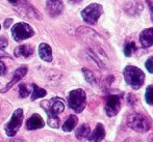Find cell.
Masks as SVG:
<instances>
[{
    "label": "cell",
    "mask_w": 153,
    "mask_h": 142,
    "mask_svg": "<svg viewBox=\"0 0 153 142\" xmlns=\"http://www.w3.org/2000/svg\"><path fill=\"white\" fill-rule=\"evenodd\" d=\"M12 23H13V19H12V18H7V19H5V21H4V24H3L4 28L7 29L8 27H10V25H12Z\"/></svg>",
    "instance_id": "obj_29"
},
{
    "label": "cell",
    "mask_w": 153,
    "mask_h": 142,
    "mask_svg": "<svg viewBox=\"0 0 153 142\" xmlns=\"http://www.w3.org/2000/svg\"><path fill=\"white\" fill-rule=\"evenodd\" d=\"M31 86H32V89H33V91H32V93H31V98H30L31 101L43 98V96H45L47 94V91L44 89V88L39 87L36 84H31Z\"/></svg>",
    "instance_id": "obj_20"
},
{
    "label": "cell",
    "mask_w": 153,
    "mask_h": 142,
    "mask_svg": "<svg viewBox=\"0 0 153 142\" xmlns=\"http://www.w3.org/2000/svg\"><path fill=\"white\" fill-rule=\"evenodd\" d=\"M140 42L144 48H149L153 46V27L146 28L140 34Z\"/></svg>",
    "instance_id": "obj_14"
},
{
    "label": "cell",
    "mask_w": 153,
    "mask_h": 142,
    "mask_svg": "<svg viewBox=\"0 0 153 142\" xmlns=\"http://www.w3.org/2000/svg\"><path fill=\"white\" fill-rule=\"evenodd\" d=\"M145 99L147 104L153 105V85H149L146 89V94H145Z\"/></svg>",
    "instance_id": "obj_24"
},
{
    "label": "cell",
    "mask_w": 153,
    "mask_h": 142,
    "mask_svg": "<svg viewBox=\"0 0 153 142\" xmlns=\"http://www.w3.org/2000/svg\"><path fill=\"white\" fill-rule=\"evenodd\" d=\"M127 126L137 133H146L151 128V121L144 114L133 112L127 117Z\"/></svg>",
    "instance_id": "obj_3"
},
{
    "label": "cell",
    "mask_w": 153,
    "mask_h": 142,
    "mask_svg": "<svg viewBox=\"0 0 153 142\" xmlns=\"http://www.w3.org/2000/svg\"><path fill=\"white\" fill-rule=\"evenodd\" d=\"M90 134H91V128H90V126L87 124H81V126L78 127V128L76 129V131H75V136H76V138L79 139V140L88 138V137L90 136Z\"/></svg>",
    "instance_id": "obj_19"
},
{
    "label": "cell",
    "mask_w": 153,
    "mask_h": 142,
    "mask_svg": "<svg viewBox=\"0 0 153 142\" xmlns=\"http://www.w3.org/2000/svg\"><path fill=\"white\" fill-rule=\"evenodd\" d=\"M68 105L74 112L80 113L85 109V104H87V94L85 90L81 88L71 90L68 94Z\"/></svg>",
    "instance_id": "obj_4"
},
{
    "label": "cell",
    "mask_w": 153,
    "mask_h": 142,
    "mask_svg": "<svg viewBox=\"0 0 153 142\" xmlns=\"http://www.w3.org/2000/svg\"><path fill=\"white\" fill-rule=\"evenodd\" d=\"M145 66L150 74H153V56H150L147 60H146Z\"/></svg>",
    "instance_id": "obj_25"
},
{
    "label": "cell",
    "mask_w": 153,
    "mask_h": 142,
    "mask_svg": "<svg viewBox=\"0 0 153 142\" xmlns=\"http://www.w3.org/2000/svg\"><path fill=\"white\" fill-rule=\"evenodd\" d=\"M82 73H83V76H85V79L87 80L88 83H90V84H92V85H96V83H97L96 77L93 74L92 71H90L89 68H83Z\"/></svg>",
    "instance_id": "obj_21"
},
{
    "label": "cell",
    "mask_w": 153,
    "mask_h": 142,
    "mask_svg": "<svg viewBox=\"0 0 153 142\" xmlns=\"http://www.w3.org/2000/svg\"><path fill=\"white\" fill-rule=\"evenodd\" d=\"M148 142H153V133L148 137Z\"/></svg>",
    "instance_id": "obj_33"
},
{
    "label": "cell",
    "mask_w": 153,
    "mask_h": 142,
    "mask_svg": "<svg viewBox=\"0 0 153 142\" xmlns=\"http://www.w3.org/2000/svg\"><path fill=\"white\" fill-rule=\"evenodd\" d=\"M26 74H27V68H26V66H20L19 68H17V70L15 71L14 76H13L12 80H10L7 84H6L1 90H0V91H1V93H5L6 91H8V90H10L13 86H14L15 84H17V83H18L19 81H20Z\"/></svg>",
    "instance_id": "obj_9"
},
{
    "label": "cell",
    "mask_w": 153,
    "mask_h": 142,
    "mask_svg": "<svg viewBox=\"0 0 153 142\" xmlns=\"http://www.w3.org/2000/svg\"><path fill=\"white\" fill-rule=\"evenodd\" d=\"M46 10L50 17H57L64 10V3L62 0H47Z\"/></svg>",
    "instance_id": "obj_11"
},
{
    "label": "cell",
    "mask_w": 153,
    "mask_h": 142,
    "mask_svg": "<svg viewBox=\"0 0 153 142\" xmlns=\"http://www.w3.org/2000/svg\"><path fill=\"white\" fill-rule=\"evenodd\" d=\"M6 74V66L3 61L0 60V76H4Z\"/></svg>",
    "instance_id": "obj_27"
},
{
    "label": "cell",
    "mask_w": 153,
    "mask_h": 142,
    "mask_svg": "<svg viewBox=\"0 0 153 142\" xmlns=\"http://www.w3.org/2000/svg\"><path fill=\"white\" fill-rule=\"evenodd\" d=\"M77 122H78V118H77L76 115H73V114L69 115L62 127V131L64 132H72L75 129V127L77 126Z\"/></svg>",
    "instance_id": "obj_18"
},
{
    "label": "cell",
    "mask_w": 153,
    "mask_h": 142,
    "mask_svg": "<svg viewBox=\"0 0 153 142\" xmlns=\"http://www.w3.org/2000/svg\"><path fill=\"white\" fill-rule=\"evenodd\" d=\"M8 46V40L4 35H0V50H3Z\"/></svg>",
    "instance_id": "obj_26"
},
{
    "label": "cell",
    "mask_w": 153,
    "mask_h": 142,
    "mask_svg": "<svg viewBox=\"0 0 153 142\" xmlns=\"http://www.w3.org/2000/svg\"><path fill=\"white\" fill-rule=\"evenodd\" d=\"M8 1H10V3L15 4V3H17V2H18V0H8Z\"/></svg>",
    "instance_id": "obj_34"
},
{
    "label": "cell",
    "mask_w": 153,
    "mask_h": 142,
    "mask_svg": "<svg viewBox=\"0 0 153 142\" xmlns=\"http://www.w3.org/2000/svg\"><path fill=\"white\" fill-rule=\"evenodd\" d=\"M124 10L128 16H139L143 10V4L140 0H130L125 5Z\"/></svg>",
    "instance_id": "obj_13"
},
{
    "label": "cell",
    "mask_w": 153,
    "mask_h": 142,
    "mask_svg": "<svg viewBox=\"0 0 153 142\" xmlns=\"http://www.w3.org/2000/svg\"><path fill=\"white\" fill-rule=\"evenodd\" d=\"M7 57H10V54H7L5 51L0 50V59H1V58H7Z\"/></svg>",
    "instance_id": "obj_30"
},
{
    "label": "cell",
    "mask_w": 153,
    "mask_h": 142,
    "mask_svg": "<svg viewBox=\"0 0 153 142\" xmlns=\"http://www.w3.org/2000/svg\"><path fill=\"white\" fill-rule=\"evenodd\" d=\"M45 126V121L42 118V116L38 113L32 114L29 118L26 120V129L29 131L32 130H38V129H42Z\"/></svg>",
    "instance_id": "obj_12"
},
{
    "label": "cell",
    "mask_w": 153,
    "mask_h": 142,
    "mask_svg": "<svg viewBox=\"0 0 153 142\" xmlns=\"http://www.w3.org/2000/svg\"><path fill=\"white\" fill-rule=\"evenodd\" d=\"M39 55L41 59H43L44 61H52V50H51V47L46 43H42L39 46Z\"/></svg>",
    "instance_id": "obj_16"
},
{
    "label": "cell",
    "mask_w": 153,
    "mask_h": 142,
    "mask_svg": "<svg viewBox=\"0 0 153 142\" xmlns=\"http://www.w3.org/2000/svg\"><path fill=\"white\" fill-rule=\"evenodd\" d=\"M121 99L122 96L120 94H111L106 98L104 109L108 117H113L119 113L121 109Z\"/></svg>",
    "instance_id": "obj_8"
},
{
    "label": "cell",
    "mask_w": 153,
    "mask_h": 142,
    "mask_svg": "<svg viewBox=\"0 0 153 142\" xmlns=\"http://www.w3.org/2000/svg\"><path fill=\"white\" fill-rule=\"evenodd\" d=\"M105 137V129L102 124H97L95 130L88 137L89 142H101Z\"/></svg>",
    "instance_id": "obj_15"
},
{
    "label": "cell",
    "mask_w": 153,
    "mask_h": 142,
    "mask_svg": "<svg viewBox=\"0 0 153 142\" xmlns=\"http://www.w3.org/2000/svg\"><path fill=\"white\" fill-rule=\"evenodd\" d=\"M146 2H147V5L149 6L150 17H151V21L153 22V1L152 0H146Z\"/></svg>",
    "instance_id": "obj_28"
},
{
    "label": "cell",
    "mask_w": 153,
    "mask_h": 142,
    "mask_svg": "<svg viewBox=\"0 0 153 142\" xmlns=\"http://www.w3.org/2000/svg\"><path fill=\"white\" fill-rule=\"evenodd\" d=\"M41 106L45 109L47 113V124L49 127L53 129H57L61 126V119L59 115L62 114L65 110L64 101L59 98H53L49 101H43Z\"/></svg>",
    "instance_id": "obj_1"
},
{
    "label": "cell",
    "mask_w": 153,
    "mask_h": 142,
    "mask_svg": "<svg viewBox=\"0 0 153 142\" xmlns=\"http://www.w3.org/2000/svg\"><path fill=\"white\" fill-rule=\"evenodd\" d=\"M103 13V7L99 3H92L81 10V17L88 24L94 25L98 22L99 18Z\"/></svg>",
    "instance_id": "obj_5"
},
{
    "label": "cell",
    "mask_w": 153,
    "mask_h": 142,
    "mask_svg": "<svg viewBox=\"0 0 153 142\" xmlns=\"http://www.w3.org/2000/svg\"><path fill=\"white\" fill-rule=\"evenodd\" d=\"M29 94H30V90L27 87V85L25 83H21L19 85V96H20V98L24 99L26 96H28Z\"/></svg>",
    "instance_id": "obj_22"
},
{
    "label": "cell",
    "mask_w": 153,
    "mask_h": 142,
    "mask_svg": "<svg viewBox=\"0 0 153 142\" xmlns=\"http://www.w3.org/2000/svg\"><path fill=\"white\" fill-rule=\"evenodd\" d=\"M82 0H69V2L70 3H73V4H76V3H79V2H81Z\"/></svg>",
    "instance_id": "obj_32"
},
{
    "label": "cell",
    "mask_w": 153,
    "mask_h": 142,
    "mask_svg": "<svg viewBox=\"0 0 153 142\" xmlns=\"http://www.w3.org/2000/svg\"><path fill=\"white\" fill-rule=\"evenodd\" d=\"M22 122H23V109L18 108L14 111L10 119L8 120V122L4 127L5 134L8 137H14L18 133L20 127L22 126Z\"/></svg>",
    "instance_id": "obj_6"
},
{
    "label": "cell",
    "mask_w": 153,
    "mask_h": 142,
    "mask_svg": "<svg viewBox=\"0 0 153 142\" xmlns=\"http://www.w3.org/2000/svg\"><path fill=\"white\" fill-rule=\"evenodd\" d=\"M0 29H1V25H0Z\"/></svg>",
    "instance_id": "obj_35"
},
{
    "label": "cell",
    "mask_w": 153,
    "mask_h": 142,
    "mask_svg": "<svg viewBox=\"0 0 153 142\" xmlns=\"http://www.w3.org/2000/svg\"><path fill=\"white\" fill-rule=\"evenodd\" d=\"M123 142H142V141L137 138H127V139H125Z\"/></svg>",
    "instance_id": "obj_31"
},
{
    "label": "cell",
    "mask_w": 153,
    "mask_h": 142,
    "mask_svg": "<svg viewBox=\"0 0 153 142\" xmlns=\"http://www.w3.org/2000/svg\"><path fill=\"white\" fill-rule=\"evenodd\" d=\"M32 54H33V48L29 45H21V46L17 47L14 51V55L19 58H28Z\"/></svg>",
    "instance_id": "obj_17"
},
{
    "label": "cell",
    "mask_w": 153,
    "mask_h": 142,
    "mask_svg": "<svg viewBox=\"0 0 153 142\" xmlns=\"http://www.w3.org/2000/svg\"><path fill=\"white\" fill-rule=\"evenodd\" d=\"M32 35H34V30L27 23H17L12 28V36L16 42H22L31 38Z\"/></svg>",
    "instance_id": "obj_7"
},
{
    "label": "cell",
    "mask_w": 153,
    "mask_h": 142,
    "mask_svg": "<svg viewBox=\"0 0 153 142\" xmlns=\"http://www.w3.org/2000/svg\"><path fill=\"white\" fill-rule=\"evenodd\" d=\"M124 79L126 83L133 89H140L145 82V74L141 68L134 65H127L124 68Z\"/></svg>",
    "instance_id": "obj_2"
},
{
    "label": "cell",
    "mask_w": 153,
    "mask_h": 142,
    "mask_svg": "<svg viewBox=\"0 0 153 142\" xmlns=\"http://www.w3.org/2000/svg\"><path fill=\"white\" fill-rule=\"evenodd\" d=\"M135 50H137V47H135L134 43L131 42V43H129V44H127L126 46H125V48H124L125 56H127V57L131 56V55H132V53L134 52Z\"/></svg>",
    "instance_id": "obj_23"
},
{
    "label": "cell",
    "mask_w": 153,
    "mask_h": 142,
    "mask_svg": "<svg viewBox=\"0 0 153 142\" xmlns=\"http://www.w3.org/2000/svg\"><path fill=\"white\" fill-rule=\"evenodd\" d=\"M16 10L18 13H20L22 16L27 17V18H31V19H40L41 18L38 10H36L32 5H30L29 3L21 2L20 5H18V7L16 8Z\"/></svg>",
    "instance_id": "obj_10"
}]
</instances>
